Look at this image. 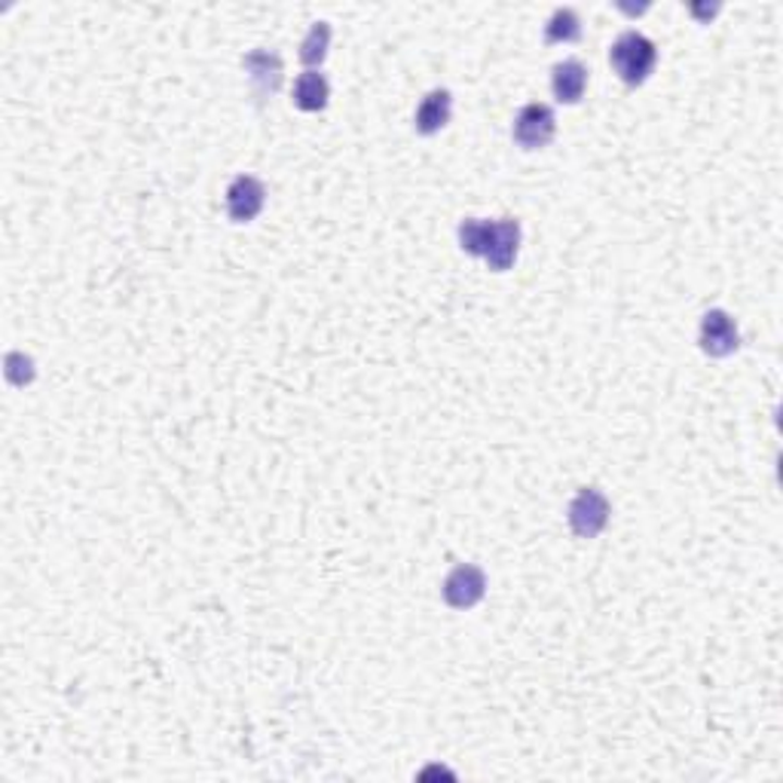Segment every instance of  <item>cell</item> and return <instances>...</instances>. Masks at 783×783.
<instances>
[{"label":"cell","instance_id":"1","mask_svg":"<svg viewBox=\"0 0 783 783\" xmlns=\"http://www.w3.org/2000/svg\"><path fill=\"white\" fill-rule=\"evenodd\" d=\"M609 65L624 86H643L658 65V47L646 34L624 32L609 47Z\"/></svg>","mask_w":783,"mask_h":783},{"label":"cell","instance_id":"2","mask_svg":"<svg viewBox=\"0 0 783 783\" xmlns=\"http://www.w3.org/2000/svg\"><path fill=\"white\" fill-rule=\"evenodd\" d=\"M612 506L600 487H582L567 508V523L579 538H597L609 526Z\"/></svg>","mask_w":783,"mask_h":783},{"label":"cell","instance_id":"3","mask_svg":"<svg viewBox=\"0 0 783 783\" xmlns=\"http://www.w3.org/2000/svg\"><path fill=\"white\" fill-rule=\"evenodd\" d=\"M557 135V116L548 104L542 101H530L523 104L518 116H514V126H511V138L521 150H542L555 141Z\"/></svg>","mask_w":783,"mask_h":783},{"label":"cell","instance_id":"4","mask_svg":"<svg viewBox=\"0 0 783 783\" xmlns=\"http://www.w3.org/2000/svg\"><path fill=\"white\" fill-rule=\"evenodd\" d=\"M440 597L450 609H472L487 597V572L474 563H457L440 585Z\"/></svg>","mask_w":783,"mask_h":783},{"label":"cell","instance_id":"5","mask_svg":"<svg viewBox=\"0 0 783 783\" xmlns=\"http://www.w3.org/2000/svg\"><path fill=\"white\" fill-rule=\"evenodd\" d=\"M698 343H701L704 356L710 359H725L737 352L741 346V331L737 322L732 319V312L725 310H707L701 319V331H698Z\"/></svg>","mask_w":783,"mask_h":783},{"label":"cell","instance_id":"6","mask_svg":"<svg viewBox=\"0 0 783 783\" xmlns=\"http://www.w3.org/2000/svg\"><path fill=\"white\" fill-rule=\"evenodd\" d=\"M224 202H227V217L233 224H251L266 206V187L254 175H236L229 181Z\"/></svg>","mask_w":783,"mask_h":783},{"label":"cell","instance_id":"7","mask_svg":"<svg viewBox=\"0 0 783 783\" xmlns=\"http://www.w3.org/2000/svg\"><path fill=\"white\" fill-rule=\"evenodd\" d=\"M243 67L245 74H248V80H251V86H254V96H276L278 86H282V77H285V67H282V59H278L273 49H251L243 59Z\"/></svg>","mask_w":783,"mask_h":783},{"label":"cell","instance_id":"8","mask_svg":"<svg viewBox=\"0 0 783 783\" xmlns=\"http://www.w3.org/2000/svg\"><path fill=\"white\" fill-rule=\"evenodd\" d=\"M521 239L523 229L518 217H499V221H496L493 248H489V254L484 258L493 273H508V270L514 266L518 254H521Z\"/></svg>","mask_w":783,"mask_h":783},{"label":"cell","instance_id":"9","mask_svg":"<svg viewBox=\"0 0 783 783\" xmlns=\"http://www.w3.org/2000/svg\"><path fill=\"white\" fill-rule=\"evenodd\" d=\"M453 116V96L447 89H432L413 114V129L420 135H438Z\"/></svg>","mask_w":783,"mask_h":783},{"label":"cell","instance_id":"10","mask_svg":"<svg viewBox=\"0 0 783 783\" xmlns=\"http://www.w3.org/2000/svg\"><path fill=\"white\" fill-rule=\"evenodd\" d=\"M587 89V67L579 59H567L555 65L551 74V92L560 104H579Z\"/></svg>","mask_w":783,"mask_h":783},{"label":"cell","instance_id":"11","mask_svg":"<svg viewBox=\"0 0 783 783\" xmlns=\"http://www.w3.org/2000/svg\"><path fill=\"white\" fill-rule=\"evenodd\" d=\"M327 98H331V83L322 71H303L294 83V108L303 114L325 111Z\"/></svg>","mask_w":783,"mask_h":783},{"label":"cell","instance_id":"12","mask_svg":"<svg viewBox=\"0 0 783 783\" xmlns=\"http://www.w3.org/2000/svg\"><path fill=\"white\" fill-rule=\"evenodd\" d=\"M493 236H496V221L465 217L459 224V248L472 258H487L493 248Z\"/></svg>","mask_w":783,"mask_h":783},{"label":"cell","instance_id":"13","mask_svg":"<svg viewBox=\"0 0 783 783\" xmlns=\"http://www.w3.org/2000/svg\"><path fill=\"white\" fill-rule=\"evenodd\" d=\"M579 37H582V18H579V13L570 10V7L555 10V16L548 18V25H545V40L548 44H572Z\"/></svg>","mask_w":783,"mask_h":783},{"label":"cell","instance_id":"14","mask_svg":"<svg viewBox=\"0 0 783 783\" xmlns=\"http://www.w3.org/2000/svg\"><path fill=\"white\" fill-rule=\"evenodd\" d=\"M327 47H331V25L327 22H312V28L303 37V44H300V62L310 71H315V65L325 62Z\"/></svg>","mask_w":783,"mask_h":783}]
</instances>
